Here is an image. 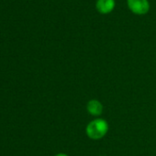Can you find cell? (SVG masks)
<instances>
[{
    "label": "cell",
    "instance_id": "cell-1",
    "mask_svg": "<svg viewBox=\"0 0 156 156\" xmlns=\"http://www.w3.org/2000/svg\"><path fill=\"white\" fill-rule=\"evenodd\" d=\"M108 129H109L108 123L105 119L96 118L86 125V133L88 138L97 141L104 138L107 135Z\"/></svg>",
    "mask_w": 156,
    "mask_h": 156
},
{
    "label": "cell",
    "instance_id": "cell-2",
    "mask_svg": "<svg viewBox=\"0 0 156 156\" xmlns=\"http://www.w3.org/2000/svg\"><path fill=\"white\" fill-rule=\"evenodd\" d=\"M130 10L135 15H145L150 9V4L148 0H127Z\"/></svg>",
    "mask_w": 156,
    "mask_h": 156
},
{
    "label": "cell",
    "instance_id": "cell-3",
    "mask_svg": "<svg viewBox=\"0 0 156 156\" xmlns=\"http://www.w3.org/2000/svg\"><path fill=\"white\" fill-rule=\"evenodd\" d=\"M104 110L103 104L96 99L90 100L87 103H86V111L87 112L94 117H98L102 114Z\"/></svg>",
    "mask_w": 156,
    "mask_h": 156
},
{
    "label": "cell",
    "instance_id": "cell-4",
    "mask_svg": "<svg viewBox=\"0 0 156 156\" xmlns=\"http://www.w3.org/2000/svg\"><path fill=\"white\" fill-rule=\"evenodd\" d=\"M115 0H97L96 8L100 14H108L115 8Z\"/></svg>",
    "mask_w": 156,
    "mask_h": 156
},
{
    "label": "cell",
    "instance_id": "cell-5",
    "mask_svg": "<svg viewBox=\"0 0 156 156\" xmlns=\"http://www.w3.org/2000/svg\"><path fill=\"white\" fill-rule=\"evenodd\" d=\"M55 156H69L66 154H63V153H60V154H57Z\"/></svg>",
    "mask_w": 156,
    "mask_h": 156
},
{
    "label": "cell",
    "instance_id": "cell-6",
    "mask_svg": "<svg viewBox=\"0 0 156 156\" xmlns=\"http://www.w3.org/2000/svg\"><path fill=\"white\" fill-rule=\"evenodd\" d=\"M101 156H104V155H101Z\"/></svg>",
    "mask_w": 156,
    "mask_h": 156
}]
</instances>
